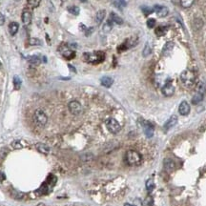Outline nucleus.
Segmentation results:
<instances>
[{"mask_svg": "<svg viewBox=\"0 0 206 206\" xmlns=\"http://www.w3.org/2000/svg\"><path fill=\"white\" fill-rule=\"evenodd\" d=\"M145 187H146V190L149 192V193H151L154 189H155V181L153 179H149L147 180L146 183H145Z\"/></svg>", "mask_w": 206, "mask_h": 206, "instance_id": "nucleus-24", "label": "nucleus"}, {"mask_svg": "<svg viewBox=\"0 0 206 206\" xmlns=\"http://www.w3.org/2000/svg\"><path fill=\"white\" fill-rule=\"evenodd\" d=\"M83 58L88 63L98 64L101 63L105 59V54L101 51L93 52V53H85L83 54Z\"/></svg>", "mask_w": 206, "mask_h": 206, "instance_id": "nucleus-2", "label": "nucleus"}, {"mask_svg": "<svg viewBox=\"0 0 206 206\" xmlns=\"http://www.w3.org/2000/svg\"><path fill=\"white\" fill-rule=\"evenodd\" d=\"M100 82H101V85L106 87V88H110L111 86L113 85V78L110 76H103L101 79H100Z\"/></svg>", "mask_w": 206, "mask_h": 206, "instance_id": "nucleus-18", "label": "nucleus"}, {"mask_svg": "<svg viewBox=\"0 0 206 206\" xmlns=\"http://www.w3.org/2000/svg\"><path fill=\"white\" fill-rule=\"evenodd\" d=\"M155 25V20L154 18H150L147 20V27L149 28V29H152V28H154V26Z\"/></svg>", "mask_w": 206, "mask_h": 206, "instance_id": "nucleus-38", "label": "nucleus"}, {"mask_svg": "<svg viewBox=\"0 0 206 206\" xmlns=\"http://www.w3.org/2000/svg\"><path fill=\"white\" fill-rule=\"evenodd\" d=\"M40 2H41V0H27V3L31 9L37 8L38 6H39Z\"/></svg>", "mask_w": 206, "mask_h": 206, "instance_id": "nucleus-26", "label": "nucleus"}, {"mask_svg": "<svg viewBox=\"0 0 206 206\" xmlns=\"http://www.w3.org/2000/svg\"><path fill=\"white\" fill-rule=\"evenodd\" d=\"M4 22H5V18H4V15L0 13V26H2L4 24Z\"/></svg>", "mask_w": 206, "mask_h": 206, "instance_id": "nucleus-41", "label": "nucleus"}, {"mask_svg": "<svg viewBox=\"0 0 206 206\" xmlns=\"http://www.w3.org/2000/svg\"><path fill=\"white\" fill-rule=\"evenodd\" d=\"M58 51L64 58L68 59V60H71L75 57V52L73 51V50L70 48V46L65 45V44H62V45L59 46Z\"/></svg>", "mask_w": 206, "mask_h": 206, "instance_id": "nucleus-5", "label": "nucleus"}, {"mask_svg": "<svg viewBox=\"0 0 206 206\" xmlns=\"http://www.w3.org/2000/svg\"><path fill=\"white\" fill-rule=\"evenodd\" d=\"M123 206H135V205H133V204H130V203H125Z\"/></svg>", "mask_w": 206, "mask_h": 206, "instance_id": "nucleus-42", "label": "nucleus"}, {"mask_svg": "<svg viewBox=\"0 0 206 206\" xmlns=\"http://www.w3.org/2000/svg\"><path fill=\"white\" fill-rule=\"evenodd\" d=\"M32 13L29 9H24L22 12V22L25 26H28L32 21Z\"/></svg>", "mask_w": 206, "mask_h": 206, "instance_id": "nucleus-10", "label": "nucleus"}, {"mask_svg": "<svg viewBox=\"0 0 206 206\" xmlns=\"http://www.w3.org/2000/svg\"><path fill=\"white\" fill-rule=\"evenodd\" d=\"M105 15H106V12H105L104 10H100L97 13L96 15V21L97 24H100L101 22L103 21V19L105 18Z\"/></svg>", "mask_w": 206, "mask_h": 206, "instance_id": "nucleus-21", "label": "nucleus"}, {"mask_svg": "<svg viewBox=\"0 0 206 206\" xmlns=\"http://www.w3.org/2000/svg\"><path fill=\"white\" fill-rule=\"evenodd\" d=\"M35 148L38 152L40 154L43 155H48L50 153V148L46 145V144H43V143H38L35 145Z\"/></svg>", "mask_w": 206, "mask_h": 206, "instance_id": "nucleus-16", "label": "nucleus"}, {"mask_svg": "<svg viewBox=\"0 0 206 206\" xmlns=\"http://www.w3.org/2000/svg\"><path fill=\"white\" fill-rule=\"evenodd\" d=\"M180 80L186 87H192L196 82V75L191 70H185L180 74Z\"/></svg>", "mask_w": 206, "mask_h": 206, "instance_id": "nucleus-3", "label": "nucleus"}, {"mask_svg": "<svg viewBox=\"0 0 206 206\" xmlns=\"http://www.w3.org/2000/svg\"><path fill=\"white\" fill-rule=\"evenodd\" d=\"M68 12L74 15H78L80 13V9L77 6H70L68 8Z\"/></svg>", "mask_w": 206, "mask_h": 206, "instance_id": "nucleus-28", "label": "nucleus"}, {"mask_svg": "<svg viewBox=\"0 0 206 206\" xmlns=\"http://www.w3.org/2000/svg\"><path fill=\"white\" fill-rule=\"evenodd\" d=\"M153 202H154V200L152 198V197H147L146 199H145V201H144V204H145V206H152L153 205Z\"/></svg>", "mask_w": 206, "mask_h": 206, "instance_id": "nucleus-39", "label": "nucleus"}, {"mask_svg": "<svg viewBox=\"0 0 206 206\" xmlns=\"http://www.w3.org/2000/svg\"><path fill=\"white\" fill-rule=\"evenodd\" d=\"M173 49H174V43L173 42H167L163 46V49H162L163 55H169V54L173 51Z\"/></svg>", "mask_w": 206, "mask_h": 206, "instance_id": "nucleus-19", "label": "nucleus"}, {"mask_svg": "<svg viewBox=\"0 0 206 206\" xmlns=\"http://www.w3.org/2000/svg\"><path fill=\"white\" fill-rule=\"evenodd\" d=\"M124 159L129 166H138L142 162V155L135 150H129L126 152Z\"/></svg>", "mask_w": 206, "mask_h": 206, "instance_id": "nucleus-1", "label": "nucleus"}, {"mask_svg": "<svg viewBox=\"0 0 206 206\" xmlns=\"http://www.w3.org/2000/svg\"><path fill=\"white\" fill-rule=\"evenodd\" d=\"M141 10H142L143 14H145V15H148V14H152V13L154 12V10H153V9H151V8H149V7H142V8H141Z\"/></svg>", "mask_w": 206, "mask_h": 206, "instance_id": "nucleus-37", "label": "nucleus"}, {"mask_svg": "<svg viewBox=\"0 0 206 206\" xmlns=\"http://www.w3.org/2000/svg\"><path fill=\"white\" fill-rule=\"evenodd\" d=\"M28 60H29V62L32 65H39L40 64V58L36 57V55H32V57H28Z\"/></svg>", "mask_w": 206, "mask_h": 206, "instance_id": "nucleus-25", "label": "nucleus"}, {"mask_svg": "<svg viewBox=\"0 0 206 206\" xmlns=\"http://www.w3.org/2000/svg\"><path fill=\"white\" fill-rule=\"evenodd\" d=\"M68 109L70 111V113L72 115H78L82 113L81 104L78 101H76V100H72L71 102H69Z\"/></svg>", "mask_w": 206, "mask_h": 206, "instance_id": "nucleus-7", "label": "nucleus"}, {"mask_svg": "<svg viewBox=\"0 0 206 206\" xmlns=\"http://www.w3.org/2000/svg\"><path fill=\"white\" fill-rule=\"evenodd\" d=\"M86 31H87V32H86L85 33H86V35L88 36V35H90L91 33L94 32V28H88V29H86Z\"/></svg>", "mask_w": 206, "mask_h": 206, "instance_id": "nucleus-40", "label": "nucleus"}, {"mask_svg": "<svg viewBox=\"0 0 206 206\" xmlns=\"http://www.w3.org/2000/svg\"><path fill=\"white\" fill-rule=\"evenodd\" d=\"M195 0H180V4L183 8H190L194 4Z\"/></svg>", "mask_w": 206, "mask_h": 206, "instance_id": "nucleus-29", "label": "nucleus"}, {"mask_svg": "<svg viewBox=\"0 0 206 206\" xmlns=\"http://www.w3.org/2000/svg\"><path fill=\"white\" fill-rule=\"evenodd\" d=\"M112 28H113V23L110 20H108L106 23L104 24V26H103V31L105 32H109L111 30H112Z\"/></svg>", "mask_w": 206, "mask_h": 206, "instance_id": "nucleus-30", "label": "nucleus"}, {"mask_svg": "<svg viewBox=\"0 0 206 206\" xmlns=\"http://www.w3.org/2000/svg\"><path fill=\"white\" fill-rule=\"evenodd\" d=\"M154 12L157 13V14L159 17H165V16L168 15L169 14V9L165 7V6H159V5H155L154 8Z\"/></svg>", "mask_w": 206, "mask_h": 206, "instance_id": "nucleus-9", "label": "nucleus"}, {"mask_svg": "<svg viewBox=\"0 0 206 206\" xmlns=\"http://www.w3.org/2000/svg\"><path fill=\"white\" fill-rule=\"evenodd\" d=\"M108 20H110L112 23H115V24H118V25L123 23V19H122L120 16H118V14H115V13H111L110 14V17H109Z\"/></svg>", "mask_w": 206, "mask_h": 206, "instance_id": "nucleus-17", "label": "nucleus"}, {"mask_svg": "<svg viewBox=\"0 0 206 206\" xmlns=\"http://www.w3.org/2000/svg\"><path fill=\"white\" fill-rule=\"evenodd\" d=\"M137 42H138V38L137 36H131L128 38V39H126L123 44L126 46L127 49H130V48L135 47L137 44Z\"/></svg>", "mask_w": 206, "mask_h": 206, "instance_id": "nucleus-14", "label": "nucleus"}, {"mask_svg": "<svg viewBox=\"0 0 206 206\" xmlns=\"http://www.w3.org/2000/svg\"><path fill=\"white\" fill-rule=\"evenodd\" d=\"M11 146H12V147H13L14 149H15V150L23 148V145H22L21 141H19V140H14V141H13L12 143H11Z\"/></svg>", "mask_w": 206, "mask_h": 206, "instance_id": "nucleus-32", "label": "nucleus"}, {"mask_svg": "<svg viewBox=\"0 0 206 206\" xmlns=\"http://www.w3.org/2000/svg\"><path fill=\"white\" fill-rule=\"evenodd\" d=\"M167 32V28L166 27H163V26H160V27H158L157 29L155 30V33L157 36H164L166 35Z\"/></svg>", "mask_w": 206, "mask_h": 206, "instance_id": "nucleus-23", "label": "nucleus"}, {"mask_svg": "<svg viewBox=\"0 0 206 206\" xmlns=\"http://www.w3.org/2000/svg\"><path fill=\"white\" fill-rule=\"evenodd\" d=\"M161 92H162L165 97H171L175 93V87L171 82H166L162 86V88H161Z\"/></svg>", "mask_w": 206, "mask_h": 206, "instance_id": "nucleus-8", "label": "nucleus"}, {"mask_svg": "<svg viewBox=\"0 0 206 206\" xmlns=\"http://www.w3.org/2000/svg\"><path fill=\"white\" fill-rule=\"evenodd\" d=\"M202 26H203V21L200 18H196L193 21V27L196 30H199Z\"/></svg>", "mask_w": 206, "mask_h": 206, "instance_id": "nucleus-27", "label": "nucleus"}, {"mask_svg": "<svg viewBox=\"0 0 206 206\" xmlns=\"http://www.w3.org/2000/svg\"><path fill=\"white\" fill-rule=\"evenodd\" d=\"M151 48H150V46H149V44L147 43L146 45H145V47H144V49H143V53H142V54H143V57H148V55L151 54Z\"/></svg>", "mask_w": 206, "mask_h": 206, "instance_id": "nucleus-34", "label": "nucleus"}, {"mask_svg": "<svg viewBox=\"0 0 206 206\" xmlns=\"http://www.w3.org/2000/svg\"><path fill=\"white\" fill-rule=\"evenodd\" d=\"M29 43H30V45H32V46H35V45L40 46L42 44L41 40L38 39V38H31V39L29 40Z\"/></svg>", "mask_w": 206, "mask_h": 206, "instance_id": "nucleus-33", "label": "nucleus"}, {"mask_svg": "<svg viewBox=\"0 0 206 206\" xmlns=\"http://www.w3.org/2000/svg\"><path fill=\"white\" fill-rule=\"evenodd\" d=\"M203 99V94H200V93H196L195 94V96L192 97V104L194 105H197L199 102H201Z\"/></svg>", "mask_w": 206, "mask_h": 206, "instance_id": "nucleus-22", "label": "nucleus"}, {"mask_svg": "<svg viewBox=\"0 0 206 206\" xmlns=\"http://www.w3.org/2000/svg\"><path fill=\"white\" fill-rule=\"evenodd\" d=\"M12 196L16 198V199H20L24 197V194L23 193H20V192H17V191H13L12 192Z\"/></svg>", "mask_w": 206, "mask_h": 206, "instance_id": "nucleus-36", "label": "nucleus"}, {"mask_svg": "<svg viewBox=\"0 0 206 206\" xmlns=\"http://www.w3.org/2000/svg\"><path fill=\"white\" fill-rule=\"evenodd\" d=\"M14 85L16 90H18V89L20 88V86H21V80H20V78H19L18 76H14Z\"/></svg>", "mask_w": 206, "mask_h": 206, "instance_id": "nucleus-35", "label": "nucleus"}, {"mask_svg": "<svg viewBox=\"0 0 206 206\" xmlns=\"http://www.w3.org/2000/svg\"><path fill=\"white\" fill-rule=\"evenodd\" d=\"M163 166L167 171H173L176 168V164L174 162V160H172L170 158H165L163 161Z\"/></svg>", "mask_w": 206, "mask_h": 206, "instance_id": "nucleus-15", "label": "nucleus"}, {"mask_svg": "<svg viewBox=\"0 0 206 206\" xmlns=\"http://www.w3.org/2000/svg\"><path fill=\"white\" fill-rule=\"evenodd\" d=\"M196 90H197V93L204 94V92H205V85L203 84L202 82H198L197 87H196Z\"/></svg>", "mask_w": 206, "mask_h": 206, "instance_id": "nucleus-31", "label": "nucleus"}, {"mask_svg": "<svg viewBox=\"0 0 206 206\" xmlns=\"http://www.w3.org/2000/svg\"><path fill=\"white\" fill-rule=\"evenodd\" d=\"M32 120L35 122V124L37 125L38 127H44L48 122V116L44 111L37 109L35 111V113H33Z\"/></svg>", "mask_w": 206, "mask_h": 206, "instance_id": "nucleus-4", "label": "nucleus"}, {"mask_svg": "<svg viewBox=\"0 0 206 206\" xmlns=\"http://www.w3.org/2000/svg\"><path fill=\"white\" fill-rule=\"evenodd\" d=\"M177 123V115H172L171 118L165 122V124L163 126L164 130L168 131V130L172 129V128H173Z\"/></svg>", "mask_w": 206, "mask_h": 206, "instance_id": "nucleus-12", "label": "nucleus"}, {"mask_svg": "<svg viewBox=\"0 0 206 206\" xmlns=\"http://www.w3.org/2000/svg\"><path fill=\"white\" fill-rule=\"evenodd\" d=\"M79 1H81V2H85L86 0H79Z\"/></svg>", "mask_w": 206, "mask_h": 206, "instance_id": "nucleus-43", "label": "nucleus"}, {"mask_svg": "<svg viewBox=\"0 0 206 206\" xmlns=\"http://www.w3.org/2000/svg\"><path fill=\"white\" fill-rule=\"evenodd\" d=\"M106 127L107 129L110 133L112 134H118L121 127H120V124L118 123V120H115V118H110L106 121Z\"/></svg>", "mask_w": 206, "mask_h": 206, "instance_id": "nucleus-6", "label": "nucleus"}, {"mask_svg": "<svg viewBox=\"0 0 206 206\" xmlns=\"http://www.w3.org/2000/svg\"><path fill=\"white\" fill-rule=\"evenodd\" d=\"M179 113L181 115H187L190 113V105L186 101H182L179 106Z\"/></svg>", "mask_w": 206, "mask_h": 206, "instance_id": "nucleus-13", "label": "nucleus"}, {"mask_svg": "<svg viewBox=\"0 0 206 206\" xmlns=\"http://www.w3.org/2000/svg\"><path fill=\"white\" fill-rule=\"evenodd\" d=\"M142 126H143V130H144V133H145L146 137H152L154 135V126L148 121H144Z\"/></svg>", "mask_w": 206, "mask_h": 206, "instance_id": "nucleus-11", "label": "nucleus"}, {"mask_svg": "<svg viewBox=\"0 0 206 206\" xmlns=\"http://www.w3.org/2000/svg\"><path fill=\"white\" fill-rule=\"evenodd\" d=\"M18 29H19V25H18V23H16V22H11L9 24V31L13 36L17 33Z\"/></svg>", "mask_w": 206, "mask_h": 206, "instance_id": "nucleus-20", "label": "nucleus"}]
</instances>
